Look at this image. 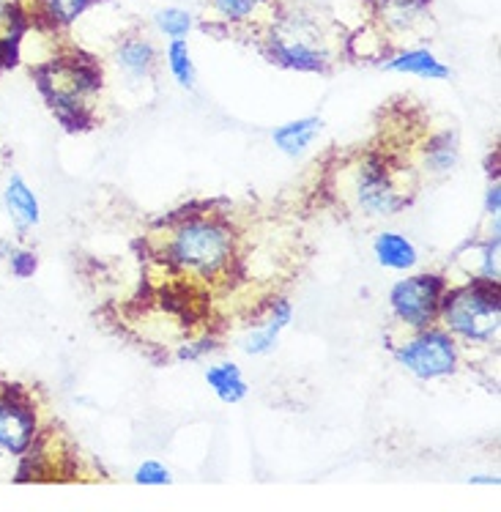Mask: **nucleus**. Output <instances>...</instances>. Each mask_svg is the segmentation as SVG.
<instances>
[{
    "label": "nucleus",
    "instance_id": "f257e3e1",
    "mask_svg": "<svg viewBox=\"0 0 501 512\" xmlns=\"http://www.w3.org/2000/svg\"><path fill=\"white\" fill-rule=\"evenodd\" d=\"M33 80L47 107L66 132H88L96 124L94 102L105 88V69L94 55L66 50L33 69Z\"/></svg>",
    "mask_w": 501,
    "mask_h": 512
},
{
    "label": "nucleus",
    "instance_id": "f03ea898",
    "mask_svg": "<svg viewBox=\"0 0 501 512\" xmlns=\"http://www.w3.org/2000/svg\"><path fill=\"white\" fill-rule=\"evenodd\" d=\"M165 233L157 255L170 274L209 283L230 272L236 255V233L228 220L217 217L214 211L189 217Z\"/></svg>",
    "mask_w": 501,
    "mask_h": 512
},
{
    "label": "nucleus",
    "instance_id": "7ed1b4c3",
    "mask_svg": "<svg viewBox=\"0 0 501 512\" xmlns=\"http://www.w3.org/2000/svg\"><path fill=\"white\" fill-rule=\"evenodd\" d=\"M263 53L288 72L326 74L332 72L337 50L329 44V36L307 11L291 9L272 17L266 28Z\"/></svg>",
    "mask_w": 501,
    "mask_h": 512
},
{
    "label": "nucleus",
    "instance_id": "20e7f679",
    "mask_svg": "<svg viewBox=\"0 0 501 512\" xmlns=\"http://www.w3.org/2000/svg\"><path fill=\"white\" fill-rule=\"evenodd\" d=\"M439 324L458 343L491 345L501 329L499 280L471 274L463 285H449L441 299Z\"/></svg>",
    "mask_w": 501,
    "mask_h": 512
},
{
    "label": "nucleus",
    "instance_id": "39448f33",
    "mask_svg": "<svg viewBox=\"0 0 501 512\" xmlns=\"http://www.w3.org/2000/svg\"><path fill=\"white\" fill-rule=\"evenodd\" d=\"M397 365L406 367V373L417 381H439L458 373L460 343L449 335L441 324L425 326L417 332H408L395 345Z\"/></svg>",
    "mask_w": 501,
    "mask_h": 512
},
{
    "label": "nucleus",
    "instance_id": "423d86ee",
    "mask_svg": "<svg viewBox=\"0 0 501 512\" xmlns=\"http://www.w3.org/2000/svg\"><path fill=\"white\" fill-rule=\"evenodd\" d=\"M449 288V277L439 272H417L400 277L389 288V310L400 329L417 332L439 324L441 299Z\"/></svg>",
    "mask_w": 501,
    "mask_h": 512
},
{
    "label": "nucleus",
    "instance_id": "0eeeda50",
    "mask_svg": "<svg viewBox=\"0 0 501 512\" xmlns=\"http://www.w3.org/2000/svg\"><path fill=\"white\" fill-rule=\"evenodd\" d=\"M351 189H354L356 206L367 217H392L406 209L411 200L384 154H365L359 159Z\"/></svg>",
    "mask_w": 501,
    "mask_h": 512
},
{
    "label": "nucleus",
    "instance_id": "6e6552de",
    "mask_svg": "<svg viewBox=\"0 0 501 512\" xmlns=\"http://www.w3.org/2000/svg\"><path fill=\"white\" fill-rule=\"evenodd\" d=\"M42 436V411L31 389L17 381H0V455L20 458Z\"/></svg>",
    "mask_w": 501,
    "mask_h": 512
},
{
    "label": "nucleus",
    "instance_id": "1a4fd4ad",
    "mask_svg": "<svg viewBox=\"0 0 501 512\" xmlns=\"http://www.w3.org/2000/svg\"><path fill=\"white\" fill-rule=\"evenodd\" d=\"M3 206H6V214H9L17 236H28L31 230L39 228V222H42V203H39V195L33 192L31 184L20 173H14L6 181V187H3Z\"/></svg>",
    "mask_w": 501,
    "mask_h": 512
},
{
    "label": "nucleus",
    "instance_id": "9d476101",
    "mask_svg": "<svg viewBox=\"0 0 501 512\" xmlns=\"http://www.w3.org/2000/svg\"><path fill=\"white\" fill-rule=\"evenodd\" d=\"M293 321V304L288 299H274L269 304V310L263 313V321L255 329H250L247 335L241 337V351L250 356H266L272 354L285 326H291Z\"/></svg>",
    "mask_w": 501,
    "mask_h": 512
},
{
    "label": "nucleus",
    "instance_id": "9b49d317",
    "mask_svg": "<svg viewBox=\"0 0 501 512\" xmlns=\"http://www.w3.org/2000/svg\"><path fill=\"white\" fill-rule=\"evenodd\" d=\"M102 0H31L33 28L39 25L44 31H69L74 22L83 20L88 11L99 6Z\"/></svg>",
    "mask_w": 501,
    "mask_h": 512
},
{
    "label": "nucleus",
    "instance_id": "f8f14e48",
    "mask_svg": "<svg viewBox=\"0 0 501 512\" xmlns=\"http://www.w3.org/2000/svg\"><path fill=\"white\" fill-rule=\"evenodd\" d=\"M118 69H124L129 80H146L157 66V47L143 33H129L121 42L115 44L113 53Z\"/></svg>",
    "mask_w": 501,
    "mask_h": 512
},
{
    "label": "nucleus",
    "instance_id": "ddd939ff",
    "mask_svg": "<svg viewBox=\"0 0 501 512\" xmlns=\"http://www.w3.org/2000/svg\"><path fill=\"white\" fill-rule=\"evenodd\" d=\"M381 66L392 74H414L422 80H449V66L436 58L428 47H406L397 50L389 61H381Z\"/></svg>",
    "mask_w": 501,
    "mask_h": 512
},
{
    "label": "nucleus",
    "instance_id": "4468645a",
    "mask_svg": "<svg viewBox=\"0 0 501 512\" xmlns=\"http://www.w3.org/2000/svg\"><path fill=\"white\" fill-rule=\"evenodd\" d=\"M373 255L381 269L389 272H411L417 269L419 250L414 241L397 233V230H381L373 239Z\"/></svg>",
    "mask_w": 501,
    "mask_h": 512
},
{
    "label": "nucleus",
    "instance_id": "2eb2a0df",
    "mask_svg": "<svg viewBox=\"0 0 501 512\" xmlns=\"http://www.w3.org/2000/svg\"><path fill=\"white\" fill-rule=\"evenodd\" d=\"M321 129H324V121L318 115H304V118H296V121L277 126L272 132V140L285 157L296 159L310 151V146L321 135Z\"/></svg>",
    "mask_w": 501,
    "mask_h": 512
},
{
    "label": "nucleus",
    "instance_id": "dca6fc26",
    "mask_svg": "<svg viewBox=\"0 0 501 512\" xmlns=\"http://www.w3.org/2000/svg\"><path fill=\"white\" fill-rule=\"evenodd\" d=\"M428 14L430 0H384L376 20L381 22L384 33L397 36V33H408L419 28L422 22L428 20Z\"/></svg>",
    "mask_w": 501,
    "mask_h": 512
},
{
    "label": "nucleus",
    "instance_id": "f3484780",
    "mask_svg": "<svg viewBox=\"0 0 501 512\" xmlns=\"http://www.w3.org/2000/svg\"><path fill=\"white\" fill-rule=\"evenodd\" d=\"M460 146L455 132H439L428 137V143L422 148V170L430 176H447L458 168Z\"/></svg>",
    "mask_w": 501,
    "mask_h": 512
},
{
    "label": "nucleus",
    "instance_id": "a211bd4d",
    "mask_svg": "<svg viewBox=\"0 0 501 512\" xmlns=\"http://www.w3.org/2000/svg\"><path fill=\"white\" fill-rule=\"evenodd\" d=\"M206 381L209 387L214 389V395L222 400V403H241V400L250 395V387L244 381V373L236 362H217L206 370Z\"/></svg>",
    "mask_w": 501,
    "mask_h": 512
},
{
    "label": "nucleus",
    "instance_id": "6ab92c4d",
    "mask_svg": "<svg viewBox=\"0 0 501 512\" xmlns=\"http://www.w3.org/2000/svg\"><path fill=\"white\" fill-rule=\"evenodd\" d=\"M165 61L176 85L192 91L195 83H198V69H195V61H192V53H189L187 39H170L165 50Z\"/></svg>",
    "mask_w": 501,
    "mask_h": 512
},
{
    "label": "nucleus",
    "instance_id": "aec40b11",
    "mask_svg": "<svg viewBox=\"0 0 501 512\" xmlns=\"http://www.w3.org/2000/svg\"><path fill=\"white\" fill-rule=\"evenodd\" d=\"M209 6L228 25H250L272 6V0H209Z\"/></svg>",
    "mask_w": 501,
    "mask_h": 512
},
{
    "label": "nucleus",
    "instance_id": "412c9836",
    "mask_svg": "<svg viewBox=\"0 0 501 512\" xmlns=\"http://www.w3.org/2000/svg\"><path fill=\"white\" fill-rule=\"evenodd\" d=\"M154 28L167 39H187L192 33V14L178 6H167L154 14Z\"/></svg>",
    "mask_w": 501,
    "mask_h": 512
},
{
    "label": "nucleus",
    "instance_id": "4be33fe9",
    "mask_svg": "<svg viewBox=\"0 0 501 512\" xmlns=\"http://www.w3.org/2000/svg\"><path fill=\"white\" fill-rule=\"evenodd\" d=\"M499 247H501V239H499V225H496L491 236L474 247V252H477V269H474V274H477V277H485V280H499Z\"/></svg>",
    "mask_w": 501,
    "mask_h": 512
},
{
    "label": "nucleus",
    "instance_id": "5701e85b",
    "mask_svg": "<svg viewBox=\"0 0 501 512\" xmlns=\"http://www.w3.org/2000/svg\"><path fill=\"white\" fill-rule=\"evenodd\" d=\"M6 263H9V272L17 280H31L33 274L39 272V255L31 247H11Z\"/></svg>",
    "mask_w": 501,
    "mask_h": 512
},
{
    "label": "nucleus",
    "instance_id": "b1692460",
    "mask_svg": "<svg viewBox=\"0 0 501 512\" xmlns=\"http://www.w3.org/2000/svg\"><path fill=\"white\" fill-rule=\"evenodd\" d=\"M135 482L137 485H170L173 474L162 460H143L135 469Z\"/></svg>",
    "mask_w": 501,
    "mask_h": 512
},
{
    "label": "nucleus",
    "instance_id": "393cba45",
    "mask_svg": "<svg viewBox=\"0 0 501 512\" xmlns=\"http://www.w3.org/2000/svg\"><path fill=\"white\" fill-rule=\"evenodd\" d=\"M220 351V340L211 335H200L195 340H187V343L178 348V359L181 362H200L206 354H214Z\"/></svg>",
    "mask_w": 501,
    "mask_h": 512
},
{
    "label": "nucleus",
    "instance_id": "a878e982",
    "mask_svg": "<svg viewBox=\"0 0 501 512\" xmlns=\"http://www.w3.org/2000/svg\"><path fill=\"white\" fill-rule=\"evenodd\" d=\"M501 211V187L499 181H491V187H488V192H485V214L488 217H499Z\"/></svg>",
    "mask_w": 501,
    "mask_h": 512
},
{
    "label": "nucleus",
    "instance_id": "bb28decb",
    "mask_svg": "<svg viewBox=\"0 0 501 512\" xmlns=\"http://www.w3.org/2000/svg\"><path fill=\"white\" fill-rule=\"evenodd\" d=\"M499 477L496 474H471L469 485H499Z\"/></svg>",
    "mask_w": 501,
    "mask_h": 512
},
{
    "label": "nucleus",
    "instance_id": "cd10ccee",
    "mask_svg": "<svg viewBox=\"0 0 501 512\" xmlns=\"http://www.w3.org/2000/svg\"><path fill=\"white\" fill-rule=\"evenodd\" d=\"M6 3H9V0H0V17H3V9H6Z\"/></svg>",
    "mask_w": 501,
    "mask_h": 512
}]
</instances>
